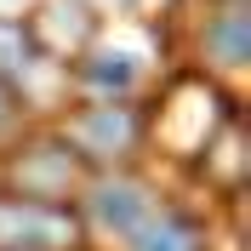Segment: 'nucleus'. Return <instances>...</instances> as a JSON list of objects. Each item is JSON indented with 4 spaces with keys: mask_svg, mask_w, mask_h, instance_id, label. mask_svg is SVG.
Here are the masks:
<instances>
[{
    "mask_svg": "<svg viewBox=\"0 0 251 251\" xmlns=\"http://www.w3.org/2000/svg\"><path fill=\"white\" fill-rule=\"evenodd\" d=\"M149 211H154V200H149V188H137V183H126V177H114V183H97L92 188V217L109 228V234H120V240H131L149 223Z\"/></svg>",
    "mask_w": 251,
    "mask_h": 251,
    "instance_id": "1",
    "label": "nucleus"
},
{
    "mask_svg": "<svg viewBox=\"0 0 251 251\" xmlns=\"http://www.w3.org/2000/svg\"><path fill=\"white\" fill-rule=\"evenodd\" d=\"M131 251H200V234H194L177 211H160V205H154L149 223L131 234Z\"/></svg>",
    "mask_w": 251,
    "mask_h": 251,
    "instance_id": "2",
    "label": "nucleus"
},
{
    "mask_svg": "<svg viewBox=\"0 0 251 251\" xmlns=\"http://www.w3.org/2000/svg\"><path fill=\"white\" fill-rule=\"evenodd\" d=\"M92 131H97V143H86V154H114V149L131 137V126H126L120 109H97V114H86V120L75 126V137H92Z\"/></svg>",
    "mask_w": 251,
    "mask_h": 251,
    "instance_id": "3",
    "label": "nucleus"
},
{
    "mask_svg": "<svg viewBox=\"0 0 251 251\" xmlns=\"http://www.w3.org/2000/svg\"><path fill=\"white\" fill-rule=\"evenodd\" d=\"M86 80H92L97 92H126V86L137 80V63L126 57V51H103V57L86 63Z\"/></svg>",
    "mask_w": 251,
    "mask_h": 251,
    "instance_id": "4",
    "label": "nucleus"
},
{
    "mask_svg": "<svg viewBox=\"0 0 251 251\" xmlns=\"http://www.w3.org/2000/svg\"><path fill=\"white\" fill-rule=\"evenodd\" d=\"M240 29H246L240 12H228V17H223V29H217V46H223V63H228V69L246 57V34H240Z\"/></svg>",
    "mask_w": 251,
    "mask_h": 251,
    "instance_id": "5",
    "label": "nucleus"
}]
</instances>
